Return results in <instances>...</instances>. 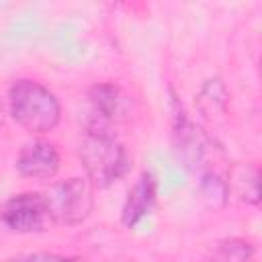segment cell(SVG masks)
<instances>
[{
	"label": "cell",
	"mask_w": 262,
	"mask_h": 262,
	"mask_svg": "<svg viewBox=\"0 0 262 262\" xmlns=\"http://www.w3.org/2000/svg\"><path fill=\"white\" fill-rule=\"evenodd\" d=\"M59 151L47 139H33L25 143L16 156V170L20 176L33 180H49L59 172Z\"/></svg>",
	"instance_id": "cell-7"
},
{
	"label": "cell",
	"mask_w": 262,
	"mask_h": 262,
	"mask_svg": "<svg viewBox=\"0 0 262 262\" xmlns=\"http://www.w3.org/2000/svg\"><path fill=\"white\" fill-rule=\"evenodd\" d=\"M199 188H201V194L205 196V201H209L215 207L225 205L227 199H229V184H227V180L223 176H219L217 172H213V170H205L201 174Z\"/></svg>",
	"instance_id": "cell-11"
},
{
	"label": "cell",
	"mask_w": 262,
	"mask_h": 262,
	"mask_svg": "<svg viewBox=\"0 0 262 262\" xmlns=\"http://www.w3.org/2000/svg\"><path fill=\"white\" fill-rule=\"evenodd\" d=\"M10 262H74V260L59 256V254H27V256H18Z\"/></svg>",
	"instance_id": "cell-12"
},
{
	"label": "cell",
	"mask_w": 262,
	"mask_h": 262,
	"mask_svg": "<svg viewBox=\"0 0 262 262\" xmlns=\"http://www.w3.org/2000/svg\"><path fill=\"white\" fill-rule=\"evenodd\" d=\"M43 194L47 199L51 219L63 225H78L86 221L94 209V186L86 176L61 180Z\"/></svg>",
	"instance_id": "cell-3"
},
{
	"label": "cell",
	"mask_w": 262,
	"mask_h": 262,
	"mask_svg": "<svg viewBox=\"0 0 262 262\" xmlns=\"http://www.w3.org/2000/svg\"><path fill=\"white\" fill-rule=\"evenodd\" d=\"M158 199V188H156V178L149 172H143L135 184L131 186L123 209H121V221L127 227H135L139 221H143L156 207Z\"/></svg>",
	"instance_id": "cell-8"
},
{
	"label": "cell",
	"mask_w": 262,
	"mask_h": 262,
	"mask_svg": "<svg viewBox=\"0 0 262 262\" xmlns=\"http://www.w3.org/2000/svg\"><path fill=\"white\" fill-rule=\"evenodd\" d=\"M8 113L16 125L35 135L53 131L61 121V104L57 96L31 78H20L10 84Z\"/></svg>",
	"instance_id": "cell-2"
},
{
	"label": "cell",
	"mask_w": 262,
	"mask_h": 262,
	"mask_svg": "<svg viewBox=\"0 0 262 262\" xmlns=\"http://www.w3.org/2000/svg\"><path fill=\"white\" fill-rule=\"evenodd\" d=\"M256 260V248L250 239H242V237H227L217 242L205 262H254Z\"/></svg>",
	"instance_id": "cell-10"
},
{
	"label": "cell",
	"mask_w": 262,
	"mask_h": 262,
	"mask_svg": "<svg viewBox=\"0 0 262 262\" xmlns=\"http://www.w3.org/2000/svg\"><path fill=\"white\" fill-rule=\"evenodd\" d=\"M80 162L94 188H106L131 170V158L123 143L108 129H84Z\"/></svg>",
	"instance_id": "cell-1"
},
{
	"label": "cell",
	"mask_w": 262,
	"mask_h": 262,
	"mask_svg": "<svg viewBox=\"0 0 262 262\" xmlns=\"http://www.w3.org/2000/svg\"><path fill=\"white\" fill-rule=\"evenodd\" d=\"M88 104H90V113H88L84 129H108V131H113V125L125 113L123 92L115 84H108V82L94 84L88 90Z\"/></svg>",
	"instance_id": "cell-5"
},
{
	"label": "cell",
	"mask_w": 262,
	"mask_h": 262,
	"mask_svg": "<svg viewBox=\"0 0 262 262\" xmlns=\"http://www.w3.org/2000/svg\"><path fill=\"white\" fill-rule=\"evenodd\" d=\"M0 219L16 233H37L53 221L43 192H20L10 196L0 211Z\"/></svg>",
	"instance_id": "cell-4"
},
{
	"label": "cell",
	"mask_w": 262,
	"mask_h": 262,
	"mask_svg": "<svg viewBox=\"0 0 262 262\" xmlns=\"http://www.w3.org/2000/svg\"><path fill=\"white\" fill-rule=\"evenodd\" d=\"M172 137H174V149H176L178 158L188 168H201L209 149H211V139L180 108H176V113H174Z\"/></svg>",
	"instance_id": "cell-6"
},
{
	"label": "cell",
	"mask_w": 262,
	"mask_h": 262,
	"mask_svg": "<svg viewBox=\"0 0 262 262\" xmlns=\"http://www.w3.org/2000/svg\"><path fill=\"white\" fill-rule=\"evenodd\" d=\"M229 192L233 190L235 196L248 205L260 203V170L256 164H242L235 166L231 172V180H227Z\"/></svg>",
	"instance_id": "cell-9"
}]
</instances>
